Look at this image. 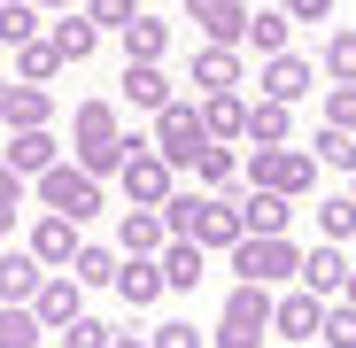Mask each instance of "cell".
<instances>
[{
  "instance_id": "6da1fadb",
  "label": "cell",
  "mask_w": 356,
  "mask_h": 348,
  "mask_svg": "<svg viewBox=\"0 0 356 348\" xmlns=\"http://www.w3.org/2000/svg\"><path fill=\"white\" fill-rule=\"evenodd\" d=\"M271 286H256V279H232V295H225V310H217V333H209V348H264L271 340Z\"/></svg>"
},
{
  "instance_id": "7a4b0ae2",
  "label": "cell",
  "mask_w": 356,
  "mask_h": 348,
  "mask_svg": "<svg viewBox=\"0 0 356 348\" xmlns=\"http://www.w3.org/2000/svg\"><path fill=\"white\" fill-rule=\"evenodd\" d=\"M31 194H39V209H63V217H78V224H93V217L108 209L101 179H93V170H78V163H47L39 179H31Z\"/></svg>"
},
{
  "instance_id": "3957f363",
  "label": "cell",
  "mask_w": 356,
  "mask_h": 348,
  "mask_svg": "<svg viewBox=\"0 0 356 348\" xmlns=\"http://www.w3.org/2000/svg\"><path fill=\"white\" fill-rule=\"evenodd\" d=\"M241 170H248V186H271V194H294V201L318 186V155L294 147V140H279V147H248Z\"/></svg>"
},
{
  "instance_id": "277c9868",
  "label": "cell",
  "mask_w": 356,
  "mask_h": 348,
  "mask_svg": "<svg viewBox=\"0 0 356 348\" xmlns=\"http://www.w3.org/2000/svg\"><path fill=\"white\" fill-rule=\"evenodd\" d=\"M232 271H241V279H256V286L302 279V248H294L286 232H248V240L232 248Z\"/></svg>"
},
{
  "instance_id": "5b68a950",
  "label": "cell",
  "mask_w": 356,
  "mask_h": 348,
  "mask_svg": "<svg viewBox=\"0 0 356 348\" xmlns=\"http://www.w3.org/2000/svg\"><path fill=\"white\" fill-rule=\"evenodd\" d=\"M155 147L170 155V170H194V155L209 147L202 101H163V108H155Z\"/></svg>"
},
{
  "instance_id": "8992f818",
  "label": "cell",
  "mask_w": 356,
  "mask_h": 348,
  "mask_svg": "<svg viewBox=\"0 0 356 348\" xmlns=\"http://www.w3.org/2000/svg\"><path fill=\"white\" fill-rule=\"evenodd\" d=\"M116 186H124V201H140V209H163V201H170V155H163L155 140H132Z\"/></svg>"
},
{
  "instance_id": "52a82bcc",
  "label": "cell",
  "mask_w": 356,
  "mask_h": 348,
  "mask_svg": "<svg viewBox=\"0 0 356 348\" xmlns=\"http://www.w3.org/2000/svg\"><path fill=\"white\" fill-rule=\"evenodd\" d=\"M78 240H86V224H78V217H63V209H39V217H31V240H24V248H31L47 271H70Z\"/></svg>"
},
{
  "instance_id": "ba28073f",
  "label": "cell",
  "mask_w": 356,
  "mask_h": 348,
  "mask_svg": "<svg viewBox=\"0 0 356 348\" xmlns=\"http://www.w3.org/2000/svg\"><path fill=\"white\" fill-rule=\"evenodd\" d=\"M348 271H356L348 248L341 240H318V248H302V279H294V286H310L318 302H341L348 295Z\"/></svg>"
},
{
  "instance_id": "9c48e42d",
  "label": "cell",
  "mask_w": 356,
  "mask_h": 348,
  "mask_svg": "<svg viewBox=\"0 0 356 348\" xmlns=\"http://www.w3.org/2000/svg\"><path fill=\"white\" fill-rule=\"evenodd\" d=\"M31 310H39L47 333H63L70 317H86V286H78V271H47V279H39V295H31Z\"/></svg>"
},
{
  "instance_id": "30bf717a",
  "label": "cell",
  "mask_w": 356,
  "mask_h": 348,
  "mask_svg": "<svg viewBox=\"0 0 356 348\" xmlns=\"http://www.w3.org/2000/svg\"><path fill=\"white\" fill-rule=\"evenodd\" d=\"M318 78H325V70L310 63V54H294V47H286V54H264V78H256V85H264L271 101H286V108H294V101H302Z\"/></svg>"
},
{
  "instance_id": "8fae6325",
  "label": "cell",
  "mask_w": 356,
  "mask_h": 348,
  "mask_svg": "<svg viewBox=\"0 0 356 348\" xmlns=\"http://www.w3.org/2000/svg\"><path fill=\"white\" fill-rule=\"evenodd\" d=\"M108 295H116V302H132V310H155V302L170 295V286H163V263H155V256H124Z\"/></svg>"
},
{
  "instance_id": "7c38bea8",
  "label": "cell",
  "mask_w": 356,
  "mask_h": 348,
  "mask_svg": "<svg viewBox=\"0 0 356 348\" xmlns=\"http://www.w3.org/2000/svg\"><path fill=\"white\" fill-rule=\"evenodd\" d=\"M318 325H325V302L310 295V286H294V295L271 302V333L279 340H318Z\"/></svg>"
},
{
  "instance_id": "4fadbf2b",
  "label": "cell",
  "mask_w": 356,
  "mask_h": 348,
  "mask_svg": "<svg viewBox=\"0 0 356 348\" xmlns=\"http://www.w3.org/2000/svg\"><path fill=\"white\" fill-rule=\"evenodd\" d=\"M124 140V124H116L108 101H78L70 108V155H93V147H116Z\"/></svg>"
},
{
  "instance_id": "5bb4252c",
  "label": "cell",
  "mask_w": 356,
  "mask_h": 348,
  "mask_svg": "<svg viewBox=\"0 0 356 348\" xmlns=\"http://www.w3.org/2000/svg\"><path fill=\"white\" fill-rule=\"evenodd\" d=\"M186 8V24H202L217 47H241V31H248V0H178Z\"/></svg>"
},
{
  "instance_id": "9a60e30c",
  "label": "cell",
  "mask_w": 356,
  "mask_h": 348,
  "mask_svg": "<svg viewBox=\"0 0 356 348\" xmlns=\"http://www.w3.org/2000/svg\"><path fill=\"white\" fill-rule=\"evenodd\" d=\"M241 47H256V54H286V47H294V16H286V0H256Z\"/></svg>"
},
{
  "instance_id": "2e32d148",
  "label": "cell",
  "mask_w": 356,
  "mask_h": 348,
  "mask_svg": "<svg viewBox=\"0 0 356 348\" xmlns=\"http://www.w3.org/2000/svg\"><path fill=\"white\" fill-rule=\"evenodd\" d=\"M163 240H170V224H163V209H124L116 217V256H163Z\"/></svg>"
},
{
  "instance_id": "e0dca14e",
  "label": "cell",
  "mask_w": 356,
  "mask_h": 348,
  "mask_svg": "<svg viewBox=\"0 0 356 348\" xmlns=\"http://www.w3.org/2000/svg\"><path fill=\"white\" fill-rule=\"evenodd\" d=\"M163 286H170V295H194V286L209 279V248L202 240H163Z\"/></svg>"
},
{
  "instance_id": "ac0fdd59",
  "label": "cell",
  "mask_w": 356,
  "mask_h": 348,
  "mask_svg": "<svg viewBox=\"0 0 356 348\" xmlns=\"http://www.w3.org/2000/svg\"><path fill=\"white\" fill-rule=\"evenodd\" d=\"M194 179H202V194H241L248 170H241V155H232V140H209L194 155Z\"/></svg>"
},
{
  "instance_id": "d6986e66",
  "label": "cell",
  "mask_w": 356,
  "mask_h": 348,
  "mask_svg": "<svg viewBox=\"0 0 356 348\" xmlns=\"http://www.w3.org/2000/svg\"><path fill=\"white\" fill-rule=\"evenodd\" d=\"M186 78L202 85V93H232V85H241V47H194V63H186Z\"/></svg>"
},
{
  "instance_id": "ffe728a7",
  "label": "cell",
  "mask_w": 356,
  "mask_h": 348,
  "mask_svg": "<svg viewBox=\"0 0 356 348\" xmlns=\"http://www.w3.org/2000/svg\"><path fill=\"white\" fill-rule=\"evenodd\" d=\"M0 124H8V132H39V124H54V93H47V85H16V78H8Z\"/></svg>"
},
{
  "instance_id": "44dd1931",
  "label": "cell",
  "mask_w": 356,
  "mask_h": 348,
  "mask_svg": "<svg viewBox=\"0 0 356 348\" xmlns=\"http://www.w3.org/2000/svg\"><path fill=\"white\" fill-rule=\"evenodd\" d=\"M116 93H124L132 108H147V116H155L163 101H178V93H170V70H163V63H124V78H116Z\"/></svg>"
},
{
  "instance_id": "7402d4cb",
  "label": "cell",
  "mask_w": 356,
  "mask_h": 348,
  "mask_svg": "<svg viewBox=\"0 0 356 348\" xmlns=\"http://www.w3.org/2000/svg\"><path fill=\"white\" fill-rule=\"evenodd\" d=\"M194 240H202V248H241V240H248V224H241V209H232V194H209V201H202Z\"/></svg>"
},
{
  "instance_id": "603a6c76",
  "label": "cell",
  "mask_w": 356,
  "mask_h": 348,
  "mask_svg": "<svg viewBox=\"0 0 356 348\" xmlns=\"http://www.w3.org/2000/svg\"><path fill=\"white\" fill-rule=\"evenodd\" d=\"M241 224H248V232H286V224H294V194L241 186Z\"/></svg>"
},
{
  "instance_id": "cb8c5ba5",
  "label": "cell",
  "mask_w": 356,
  "mask_h": 348,
  "mask_svg": "<svg viewBox=\"0 0 356 348\" xmlns=\"http://www.w3.org/2000/svg\"><path fill=\"white\" fill-rule=\"evenodd\" d=\"M116 39H124V63H163V54H170V16H147L140 8Z\"/></svg>"
},
{
  "instance_id": "d4e9b609",
  "label": "cell",
  "mask_w": 356,
  "mask_h": 348,
  "mask_svg": "<svg viewBox=\"0 0 356 348\" xmlns=\"http://www.w3.org/2000/svg\"><path fill=\"white\" fill-rule=\"evenodd\" d=\"M0 163H8V170H24V179H39L47 163H63V155H54V124H39V132H8Z\"/></svg>"
},
{
  "instance_id": "484cf974",
  "label": "cell",
  "mask_w": 356,
  "mask_h": 348,
  "mask_svg": "<svg viewBox=\"0 0 356 348\" xmlns=\"http://www.w3.org/2000/svg\"><path fill=\"white\" fill-rule=\"evenodd\" d=\"M39 279H47V263L31 248H0V302H31Z\"/></svg>"
},
{
  "instance_id": "4316f807",
  "label": "cell",
  "mask_w": 356,
  "mask_h": 348,
  "mask_svg": "<svg viewBox=\"0 0 356 348\" xmlns=\"http://www.w3.org/2000/svg\"><path fill=\"white\" fill-rule=\"evenodd\" d=\"M47 39H54V47H63V63H86V54L101 47V24H93L86 8H63V16H54V24H47Z\"/></svg>"
},
{
  "instance_id": "83f0119b",
  "label": "cell",
  "mask_w": 356,
  "mask_h": 348,
  "mask_svg": "<svg viewBox=\"0 0 356 348\" xmlns=\"http://www.w3.org/2000/svg\"><path fill=\"white\" fill-rule=\"evenodd\" d=\"M54 70H70V63H63V47H54L47 31L16 47V85H54Z\"/></svg>"
},
{
  "instance_id": "f1b7e54d",
  "label": "cell",
  "mask_w": 356,
  "mask_h": 348,
  "mask_svg": "<svg viewBox=\"0 0 356 348\" xmlns=\"http://www.w3.org/2000/svg\"><path fill=\"white\" fill-rule=\"evenodd\" d=\"M202 124H209V140H248V101L241 93H202Z\"/></svg>"
},
{
  "instance_id": "f546056e",
  "label": "cell",
  "mask_w": 356,
  "mask_h": 348,
  "mask_svg": "<svg viewBox=\"0 0 356 348\" xmlns=\"http://www.w3.org/2000/svg\"><path fill=\"white\" fill-rule=\"evenodd\" d=\"M248 140H256V147L294 140V108H286V101H271V93H264V101H248Z\"/></svg>"
},
{
  "instance_id": "4dcf8cb0",
  "label": "cell",
  "mask_w": 356,
  "mask_h": 348,
  "mask_svg": "<svg viewBox=\"0 0 356 348\" xmlns=\"http://www.w3.org/2000/svg\"><path fill=\"white\" fill-rule=\"evenodd\" d=\"M116 263H124V256H116V248H101V240H78V256H70V271H78V286H86V295H93V286H116Z\"/></svg>"
},
{
  "instance_id": "1f68e13d",
  "label": "cell",
  "mask_w": 356,
  "mask_h": 348,
  "mask_svg": "<svg viewBox=\"0 0 356 348\" xmlns=\"http://www.w3.org/2000/svg\"><path fill=\"white\" fill-rule=\"evenodd\" d=\"M47 31V8L39 0H0V47H24V39H39Z\"/></svg>"
},
{
  "instance_id": "d6a6232c",
  "label": "cell",
  "mask_w": 356,
  "mask_h": 348,
  "mask_svg": "<svg viewBox=\"0 0 356 348\" xmlns=\"http://www.w3.org/2000/svg\"><path fill=\"white\" fill-rule=\"evenodd\" d=\"M39 310L31 302H0V348H39Z\"/></svg>"
},
{
  "instance_id": "836d02e7",
  "label": "cell",
  "mask_w": 356,
  "mask_h": 348,
  "mask_svg": "<svg viewBox=\"0 0 356 348\" xmlns=\"http://www.w3.org/2000/svg\"><path fill=\"white\" fill-rule=\"evenodd\" d=\"M310 155H318V170H356V132H341V124H318Z\"/></svg>"
},
{
  "instance_id": "e575fe53",
  "label": "cell",
  "mask_w": 356,
  "mask_h": 348,
  "mask_svg": "<svg viewBox=\"0 0 356 348\" xmlns=\"http://www.w3.org/2000/svg\"><path fill=\"white\" fill-rule=\"evenodd\" d=\"M318 70H325L333 85H356V31H333V39H325V54H318Z\"/></svg>"
},
{
  "instance_id": "d590c367",
  "label": "cell",
  "mask_w": 356,
  "mask_h": 348,
  "mask_svg": "<svg viewBox=\"0 0 356 348\" xmlns=\"http://www.w3.org/2000/svg\"><path fill=\"white\" fill-rule=\"evenodd\" d=\"M348 232H356V194L318 201V240H341V248H348Z\"/></svg>"
},
{
  "instance_id": "8d00e7d4",
  "label": "cell",
  "mask_w": 356,
  "mask_h": 348,
  "mask_svg": "<svg viewBox=\"0 0 356 348\" xmlns=\"http://www.w3.org/2000/svg\"><path fill=\"white\" fill-rule=\"evenodd\" d=\"M202 201H209V194H178V186H170V201H163V224H170V240H194V224H202Z\"/></svg>"
},
{
  "instance_id": "74e56055",
  "label": "cell",
  "mask_w": 356,
  "mask_h": 348,
  "mask_svg": "<svg viewBox=\"0 0 356 348\" xmlns=\"http://www.w3.org/2000/svg\"><path fill=\"white\" fill-rule=\"evenodd\" d=\"M24 170H8V163H0V248H8V232H16V209H24Z\"/></svg>"
},
{
  "instance_id": "f35d334b",
  "label": "cell",
  "mask_w": 356,
  "mask_h": 348,
  "mask_svg": "<svg viewBox=\"0 0 356 348\" xmlns=\"http://www.w3.org/2000/svg\"><path fill=\"white\" fill-rule=\"evenodd\" d=\"M108 340H116V325H108V317H93V310L63 325V348H108Z\"/></svg>"
},
{
  "instance_id": "ab89813d",
  "label": "cell",
  "mask_w": 356,
  "mask_h": 348,
  "mask_svg": "<svg viewBox=\"0 0 356 348\" xmlns=\"http://www.w3.org/2000/svg\"><path fill=\"white\" fill-rule=\"evenodd\" d=\"M318 340H325V348H356V302H325Z\"/></svg>"
},
{
  "instance_id": "60d3db41",
  "label": "cell",
  "mask_w": 356,
  "mask_h": 348,
  "mask_svg": "<svg viewBox=\"0 0 356 348\" xmlns=\"http://www.w3.org/2000/svg\"><path fill=\"white\" fill-rule=\"evenodd\" d=\"M147 348H209V333H202V325H186V317H170V325H155V333H147Z\"/></svg>"
},
{
  "instance_id": "b9f144b4",
  "label": "cell",
  "mask_w": 356,
  "mask_h": 348,
  "mask_svg": "<svg viewBox=\"0 0 356 348\" xmlns=\"http://www.w3.org/2000/svg\"><path fill=\"white\" fill-rule=\"evenodd\" d=\"M78 8H86V16L101 24V31H124V24L140 16V0H78Z\"/></svg>"
},
{
  "instance_id": "7bdbcfd3",
  "label": "cell",
  "mask_w": 356,
  "mask_h": 348,
  "mask_svg": "<svg viewBox=\"0 0 356 348\" xmlns=\"http://www.w3.org/2000/svg\"><path fill=\"white\" fill-rule=\"evenodd\" d=\"M325 124L356 132V85H333V93H325Z\"/></svg>"
},
{
  "instance_id": "ee69618b",
  "label": "cell",
  "mask_w": 356,
  "mask_h": 348,
  "mask_svg": "<svg viewBox=\"0 0 356 348\" xmlns=\"http://www.w3.org/2000/svg\"><path fill=\"white\" fill-rule=\"evenodd\" d=\"M286 16H294V24H325L333 0H286Z\"/></svg>"
},
{
  "instance_id": "f6af8a7d",
  "label": "cell",
  "mask_w": 356,
  "mask_h": 348,
  "mask_svg": "<svg viewBox=\"0 0 356 348\" xmlns=\"http://www.w3.org/2000/svg\"><path fill=\"white\" fill-rule=\"evenodd\" d=\"M108 348H147V340H140V333H116V340H108Z\"/></svg>"
},
{
  "instance_id": "bcb514c9",
  "label": "cell",
  "mask_w": 356,
  "mask_h": 348,
  "mask_svg": "<svg viewBox=\"0 0 356 348\" xmlns=\"http://www.w3.org/2000/svg\"><path fill=\"white\" fill-rule=\"evenodd\" d=\"M39 8H47V16H63V8H78V0H39Z\"/></svg>"
},
{
  "instance_id": "7dc6e473",
  "label": "cell",
  "mask_w": 356,
  "mask_h": 348,
  "mask_svg": "<svg viewBox=\"0 0 356 348\" xmlns=\"http://www.w3.org/2000/svg\"><path fill=\"white\" fill-rule=\"evenodd\" d=\"M341 302H356V271H348V295H341Z\"/></svg>"
},
{
  "instance_id": "c3c4849f",
  "label": "cell",
  "mask_w": 356,
  "mask_h": 348,
  "mask_svg": "<svg viewBox=\"0 0 356 348\" xmlns=\"http://www.w3.org/2000/svg\"><path fill=\"white\" fill-rule=\"evenodd\" d=\"M0 101H8V78H0Z\"/></svg>"
},
{
  "instance_id": "681fc988",
  "label": "cell",
  "mask_w": 356,
  "mask_h": 348,
  "mask_svg": "<svg viewBox=\"0 0 356 348\" xmlns=\"http://www.w3.org/2000/svg\"><path fill=\"white\" fill-rule=\"evenodd\" d=\"M348 194H356V170H348Z\"/></svg>"
}]
</instances>
